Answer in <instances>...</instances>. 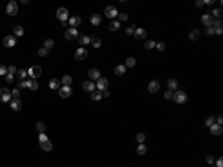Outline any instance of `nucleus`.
I'll list each match as a JSON object with an SVG mask.
<instances>
[{
    "label": "nucleus",
    "mask_w": 223,
    "mask_h": 167,
    "mask_svg": "<svg viewBox=\"0 0 223 167\" xmlns=\"http://www.w3.org/2000/svg\"><path fill=\"white\" fill-rule=\"evenodd\" d=\"M6 14L9 17H15L18 14V3L15 2V0H10V2L8 3V6H6Z\"/></svg>",
    "instance_id": "nucleus-1"
},
{
    "label": "nucleus",
    "mask_w": 223,
    "mask_h": 167,
    "mask_svg": "<svg viewBox=\"0 0 223 167\" xmlns=\"http://www.w3.org/2000/svg\"><path fill=\"white\" fill-rule=\"evenodd\" d=\"M173 100L176 101L177 105H183V103H186V100H188V96L185 91H176L173 94Z\"/></svg>",
    "instance_id": "nucleus-2"
},
{
    "label": "nucleus",
    "mask_w": 223,
    "mask_h": 167,
    "mask_svg": "<svg viewBox=\"0 0 223 167\" xmlns=\"http://www.w3.org/2000/svg\"><path fill=\"white\" fill-rule=\"evenodd\" d=\"M12 100V94L8 88H0V101L2 103H8Z\"/></svg>",
    "instance_id": "nucleus-3"
},
{
    "label": "nucleus",
    "mask_w": 223,
    "mask_h": 167,
    "mask_svg": "<svg viewBox=\"0 0 223 167\" xmlns=\"http://www.w3.org/2000/svg\"><path fill=\"white\" fill-rule=\"evenodd\" d=\"M27 75H30L33 79H36V78H39V76L42 75V67H40V66H31V67L27 70Z\"/></svg>",
    "instance_id": "nucleus-4"
},
{
    "label": "nucleus",
    "mask_w": 223,
    "mask_h": 167,
    "mask_svg": "<svg viewBox=\"0 0 223 167\" xmlns=\"http://www.w3.org/2000/svg\"><path fill=\"white\" fill-rule=\"evenodd\" d=\"M57 18L61 21V22H65L69 20V10L65 9V8H60L58 10H57Z\"/></svg>",
    "instance_id": "nucleus-5"
},
{
    "label": "nucleus",
    "mask_w": 223,
    "mask_h": 167,
    "mask_svg": "<svg viewBox=\"0 0 223 167\" xmlns=\"http://www.w3.org/2000/svg\"><path fill=\"white\" fill-rule=\"evenodd\" d=\"M3 45H5L6 48H14V46L17 45V37L12 36V34L6 36L5 39H3Z\"/></svg>",
    "instance_id": "nucleus-6"
},
{
    "label": "nucleus",
    "mask_w": 223,
    "mask_h": 167,
    "mask_svg": "<svg viewBox=\"0 0 223 167\" xmlns=\"http://www.w3.org/2000/svg\"><path fill=\"white\" fill-rule=\"evenodd\" d=\"M95 87L98 88V91H106L107 87H109V81H107V78H103V76H101V78L97 81Z\"/></svg>",
    "instance_id": "nucleus-7"
},
{
    "label": "nucleus",
    "mask_w": 223,
    "mask_h": 167,
    "mask_svg": "<svg viewBox=\"0 0 223 167\" xmlns=\"http://www.w3.org/2000/svg\"><path fill=\"white\" fill-rule=\"evenodd\" d=\"M201 21H202V24L205 25V29H208V27H213L214 18L211 17V14H205V15L201 17Z\"/></svg>",
    "instance_id": "nucleus-8"
},
{
    "label": "nucleus",
    "mask_w": 223,
    "mask_h": 167,
    "mask_svg": "<svg viewBox=\"0 0 223 167\" xmlns=\"http://www.w3.org/2000/svg\"><path fill=\"white\" fill-rule=\"evenodd\" d=\"M88 57V51L85 48H79V49H76V52H74V58L77 61H82Z\"/></svg>",
    "instance_id": "nucleus-9"
},
{
    "label": "nucleus",
    "mask_w": 223,
    "mask_h": 167,
    "mask_svg": "<svg viewBox=\"0 0 223 167\" xmlns=\"http://www.w3.org/2000/svg\"><path fill=\"white\" fill-rule=\"evenodd\" d=\"M104 14H106V17H107V18L113 20V18H116V17H117V14H119V12H117V9H116L115 6H107V8H106V10H104Z\"/></svg>",
    "instance_id": "nucleus-10"
},
{
    "label": "nucleus",
    "mask_w": 223,
    "mask_h": 167,
    "mask_svg": "<svg viewBox=\"0 0 223 167\" xmlns=\"http://www.w3.org/2000/svg\"><path fill=\"white\" fill-rule=\"evenodd\" d=\"M10 109L14 112H19L22 109V101L19 99H12L10 100Z\"/></svg>",
    "instance_id": "nucleus-11"
},
{
    "label": "nucleus",
    "mask_w": 223,
    "mask_h": 167,
    "mask_svg": "<svg viewBox=\"0 0 223 167\" xmlns=\"http://www.w3.org/2000/svg\"><path fill=\"white\" fill-rule=\"evenodd\" d=\"M64 36H65V39H67V41H73V39H76V37L79 36V33H77L76 29H72V27H70L69 30H65Z\"/></svg>",
    "instance_id": "nucleus-12"
},
{
    "label": "nucleus",
    "mask_w": 223,
    "mask_h": 167,
    "mask_svg": "<svg viewBox=\"0 0 223 167\" xmlns=\"http://www.w3.org/2000/svg\"><path fill=\"white\" fill-rule=\"evenodd\" d=\"M72 93H73V91H72V87H64V85H63V87L60 88V97H61V99L70 97Z\"/></svg>",
    "instance_id": "nucleus-13"
},
{
    "label": "nucleus",
    "mask_w": 223,
    "mask_h": 167,
    "mask_svg": "<svg viewBox=\"0 0 223 167\" xmlns=\"http://www.w3.org/2000/svg\"><path fill=\"white\" fill-rule=\"evenodd\" d=\"M88 76H89V79H92V81H98V79L101 78V73H100V70H98V69L92 67V69H89Z\"/></svg>",
    "instance_id": "nucleus-14"
},
{
    "label": "nucleus",
    "mask_w": 223,
    "mask_h": 167,
    "mask_svg": "<svg viewBox=\"0 0 223 167\" xmlns=\"http://www.w3.org/2000/svg\"><path fill=\"white\" fill-rule=\"evenodd\" d=\"M159 88H161V84H159L158 81H152V82H149V85H147L149 93H152V94L158 93V91H159Z\"/></svg>",
    "instance_id": "nucleus-15"
},
{
    "label": "nucleus",
    "mask_w": 223,
    "mask_h": 167,
    "mask_svg": "<svg viewBox=\"0 0 223 167\" xmlns=\"http://www.w3.org/2000/svg\"><path fill=\"white\" fill-rule=\"evenodd\" d=\"M82 88H83V91H86V93H92V91H95V84L92 81H85L82 84Z\"/></svg>",
    "instance_id": "nucleus-16"
},
{
    "label": "nucleus",
    "mask_w": 223,
    "mask_h": 167,
    "mask_svg": "<svg viewBox=\"0 0 223 167\" xmlns=\"http://www.w3.org/2000/svg\"><path fill=\"white\" fill-rule=\"evenodd\" d=\"M210 131H211L213 136H220L223 133V128H222V125H219V124L214 122L213 125H210Z\"/></svg>",
    "instance_id": "nucleus-17"
},
{
    "label": "nucleus",
    "mask_w": 223,
    "mask_h": 167,
    "mask_svg": "<svg viewBox=\"0 0 223 167\" xmlns=\"http://www.w3.org/2000/svg\"><path fill=\"white\" fill-rule=\"evenodd\" d=\"M69 24L72 25V29H76L77 25H81V24H82V20H81V17H77V15H74V17H69Z\"/></svg>",
    "instance_id": "nucleus-18"
},
{
    "label": "nucleus",
    "mask_w": 223,
    "mask_h": 167,
    "mask_svg": "<svg viewBox=\"0 0 223 167\" xmlns=\"http://www.w3.org/2000/svg\"><path fill=\"white\" fill-rule=\"evenodd\" d=\"M134 36H135V39L141 41V39H144V37L147 36V31L144 30V29H135L134 30Z\"/></svg>",
    "instance_id": "nucleus-19"
},
{
    "label": "nucleus",
    "mask_w": 223,
    "mask_h": 167,
    "mask_svg": "<svg viewBox=\"0 0 223 167\" xmlns=\"http://www.w3.org/2000/svg\"><path fill=\"white\" fill-rule=\"evenodd\" d=\"M89 43L92 45L94 48H100L101 46V39L97 36H89Z\"/></svg>",
    "instance_id": "nucleus-20"
},
{
    "label": "nucleus",
    "mask_w": 223,
    "mask_h": 167,
    "mask_svg": "<svg viewBox=\"0 0 223 167\" xmlns=\"http://www.w3.org/2000/svg\"><path fill=\"white\" fill-rule=\"evenodd\" d=\"M25 87L30 88L31 91H36V89L39 88V84H37L34 79H30V81H25Z\"/></svg>",
    "instance_id": "nucleus-21"
},
{
    "label": "nucleus",
    "mask_w": 223,
    "mask_h": 167,
    "mask_svg": "<svg viewBox=\"0 0 223 167\" xmlns=\"http://www.w3.org/2000/svg\"><path fill=\"white\" fill-rule=\"evenodd\" d=\"M199 36H201V31H199L198 29H195V30H192V31L189 33V39L195 42V41H198V39H199Z\"/></svg>",
    "instance_id": "nucleus-22"
},
{
    "label": "nucleus",
    "mask_w": 223,
    "mask_h": 167,
    "mask_svg": "<svg viewBox=\"0 0 223 167\" xmlns=\"http://www.w3.org/2000/svg\"><path fill=\"white\" fill-rule=\"evenodd\" d=\"M89 21H91V24H92V25H100L101 24V17L98 14H94V15H91Z\"/></svg>",
    "instance_id": "nucleus-23"
},
{
    "label": "nucleus",
    "mask_w": 223,
    "mask_h": 167,
    "mask_svg": "<svg viewBox=\"0 0 223 167\" xmlns=\"http://www.w3.org/2000/svg\"><path fill=\"white\" fill-rule=\"evenodd\" d=\"M60 84H61L60 79H55V78H54V79L49 81V88H51V89H60V88H61Z\"/></svg>",
    "instance_id": "nucleus-24"
},
{
    "label": "nucleus",
    "mask_w": 223,
    "mask_h": 167,
    "mask_svg": "<svg viewBox=\"0 0 223 167\" xmlns=\"http://www.w3.org/2000/svg\"><path fill=\"white\" fill-rule=\"evenodd\" d=\"M119 27H121L119 21H110L109 22V30L110 31H117V30H119Z\"/></svg>",
    "instance_id": "nucleus-25"
},
{
    "label": "nucleus",
    "mask_w": 223,
    "mask_h": 167,
    "mask_svg": "<svg viewBox=\"0 0 223 167\" xmlns=\"http://www.w3.org/2000/svg\"><path fill=\"white\" fill-rule=\"evenodd\" d=\"M40 148H42L43 151H46V152L52 151V143H51V140L48 139V140H45V142H42V143H40Z\"/></svg>",
    "instance_id": "nucleus-26"
},
{
    "label": "nucleus",
    "mask_w": 223,
    "mask_h": 167,
    "mask_svg": "<svg viewBox=\"0 0 223 167\" xmlns=\"http://www.w3.org/2000/svg\"><path fill=\"white\" fill-rule=\"evenodd\" d=\"M72 82H73V79H72V76H70V75H64V76H63L61 84H64V87H70Z\"/></svg>",
    "instance_id": "nucleus-27"
},
{
    "label": "nucleus",
    "mask_w": 223,
    "mask_h": 167,
    "mask_svg": "<svg viewBox=\"0 0 223 167\" xmlns=\"http://www.w3.org/2000/svg\"><path fill=\"white\" fill-rule=\"evenodd\" d=\"M14 36H15V37L24 36V29L21 27V25H15V27H14Z\"/></svg>",
    "instance_id": "nucleus-28"
},
{
    "label": "nucleus",
    "mask_w": 223,
    "mask_h": 167,
    "mask_svg": "<svg viewBox=\"0 0 223 167\" xmlns=\"http://www.w3.org/2000/svg\"><path fill=\"white\" fill-rule=\"evenodd\" d=\"M101 97H103V93H101V91H98V89H95V91H92V93H91V99H92L94 101H98V100H101Z\"/></svg>",
    "instance_id": "nucleus-29"
},
{
    "label": "nucleus",
    "mask_w": 223,
    "mask_h": 167,
    "mask_svg": "<svg viewBox=\"0 0 223 167\" xmlns=\"http://www.w3.org/2000/svg\"><path fill=\"white\" fill-rule=\"evenodd\" d=\"M146 152H147L146 145H144V143H138V146H137V154H138V155H144Z\"/></svg>",
    "instance_id": "nucleus-30"
},
{
    "label": "nucleus",
    "mask_w": 223,
    "mask_h": 167,
    "mask_svg": "<svg viewBox=\"0 0 223 167\" xmlns=\"http://www.w3.org/2000/svg\"><path fill=\"white\" fill-rule=\"evenodd\" d=\"M79 42H81L82 46L88 45V43H89V36H86V34H79Z\"/></svg>",
    "instance_id": "nucleus-31"
},
{
    "label": "nucleus",
    "mask_w": 223,
    "mask_h": 167,
    "mask_svg": "<svg viewBox=\"0 0 223 167\" xmlns=\"http://www.w3.org/2000/svg\"><path fill=\"white\" fill-rule=\"evenodd\" d=\"M135 66V58L134 57H128L125 60V67H134Z\"/></svg>",
    "instance_id": "nucleus-32"
},
{
    "label": "nucleus",
    "mask_w": 223,
    "mask_h": 167,
    "mask_svg": "<svg viewBox=\"0 0 223 167\" xmlns=\"http://www.w3.org/2000/svg\"><path fill=\"white\" fill-rule=\"evenodd\" d=\"M124 73H125V66L119 64V66H116V67H115V75H117V76H122Z\"/></svg>",
    "instance_id": "nucleus-33"
},
{
    "label": "nucleus",
    "mask_w": 223,
    "mask_h": 167,
    "mask_svg": "<svg viewBox=\"0 0 223 167\" xmlns=\"http://www.w3.org/2000/svg\"><path fill=\"white\" fill-rule=\"evenodd\" d=\"M179 87V84H177V81L174 79V78H171V79H168V88L170 89H171V91H173V89H176Z\"/></svg>",
    "instance_id": "nucleus-34"
},
{
    "label": "nucleus",
    "mask_w": 223,
    "mask_h": 167,
    "mask_svg": "<svg viewBox=\"0 0 223 167\" xmlns=\"http://www.w3.org/2000/svg\"><path fill=\"white\" fill-rule=\"evenodd\" d=\"M43 48L45 49H52V48H54V41H52V39H46L45 42H43Z\"/></svg>",
    "instance_id": "nucleus-35"
},
{
    "label": "nucleus",
    "mask_w": 223,
    "mask_h": 167,
    "mask_svg": "<svg viewBox=\"0 0 223 167\" xmlns=\"http://www.w3.org/2000/svg\"><path fill=\"white\" fill-rule=\"evenodd\" d=\"M17 76H18V79H19V81H25V76H27V70H24V69L18 70V72H17Z\"/></svg>",
    "instance_id": "nucleus-36"
},
{
    "label": "nucleus",
    "mask_w": 223,
    "mask_h": 167,
    "mask_svg": "<svg viewBox=\"0 0 223 167\" xmlns=\"http://www.w3.org/2000/svg\"><path fill=\"white\" fill-rule=\"evenodd\" d=\"M36 130L39 131V133H45V122H37L36 124Z\"/></svg>",
    "instance_id": "nucleus-37"
},
{
    "label": "nucleus",
    "mask_w": 223,
    "mask_h": 167,
    "mask_svg": "<svg viewBox=\"0 0 223 167\" xmlns=\"http://www.w3.org/2000/svg\"><path fill=\"white\" fill-rule=\"evenodd\" d=\"M211 12H213V14H211V17H213V18H214V17H216L217 20H220V18H222V9H214V10H211Z\"/></svg>",
    "instance_id": "nucleus-38"
},
{
    "label": "nucleus",
    "mask_w": 223,
    "mask_h": 167,
    "mask_svg": "<svg viewBox=\"0 0 223 167\" xmlns=\"http://www.w3.org/2000/svg\"><path fill=\"white\" fill-rule=\"evenodd\" d=\"M135 140L138 143H144V140H146V136H144L143 133H138L137 136H135Z\"/></svg>",
    "instance_id": "nucleus-39"
},
{
    "label": "nucleus",
    "mask_w": 223,
    "mask_h": 167,
    "mask_svg": "<svg viewBox=\"0 0 223 167\" xmlns=\"http://www.w3.org/2000/svg\"><path fill=\"white\" fill-rule=\"evenodd\" d=\"M155 46H156L155 41H147L146 43H144V48H146V49H153Z\"/></svg>",
    "instance_id": "nucleus-40"
},
{
    "label": "nucleus",
    "mask_w": 223,
    "mask_h": 167,
    "mask_svg": "<svg viewBox=\"0 0 223 167\" xmlns=\"http://www.w3.org/2000/svg\"><path fill=\"white\" fill-rule=\"evenodd\" d=\"M214 122H216V118L213 117V115H210V117H208V118L205 119V124H207L208 127H210V125H213Z\"/></svg>",
    "instance_id": "nucleus-41"
},
{
    "label": "nucleus",
    "mask_w": 223,
    "mask_h": 167,
    "mask_svg": "<svg viewBox=\"0 0 223 167\" xmlns=\"http://www.w3.org/2000/svg\"><path fill=\"white\" fill-rule=\"evenodd\" d=\"M5 81H6L8 84H14V75H10V73H8V75L5 76Z\"/></svg>",
    "instance_id": "nucleus-42"
},
{
    "label": "nucleus",
    "mask_w": 223,
    "mask_h": 167,
    "mask_svg": "<svg viewBox=\"0 0 223 167\" xmlns=\"http://www.w3.org/2000/svg\"><path fill=\"white\" fill-rule=\"evenodd\" d=\"M8 75V67H5L3 64H0V76H6Z\"/></svg>",
    "instance_id": "nucleus-43"
},
{
    "label": "nucleus",
    "mask_w": 223,
    "mask_h": 167,
    "mask_svg": "<svg viewBox=\"0 0 223 167\" xmlns=\"http://www.w3.org/2000/svg\"><path fill=\"white\" fill-rule=\"evenodd\" d=\"M205 161L208 164H214V155H211V154H208V155L205 157Z\"/></svg>",
    "instance_id": "nucleus-44"
},
{
    "label": "nucleus",
    "mask_w": 223,
    "mask_h": 167,
    "mask_svg": "<svg viewBox=\"0 0 223 167\" xmlns=\"http://www.w3.org/2000/svg\"><path fill=\"white\" fill-rule=\"evenodd\" d=\"M37 54H39V57H45V55H48V49H45V48H40L37 51Z\"/></svg>",
    "instance_id": "nucleus-45"
},
{
    "label": "nucleus",
    "mask_w": 223,
    "mask_h": 167,
    "mask_svg": "<svg viewBox=\"0 0 223 167\" xmlns=\"http://www.w3.org/2000/svg\"><path fill=\"white\" fill-rule=\"evenodd\" d=\"M45 140H48V136H46L45 133H39V143L45 142Z\"/></svg>",
    "instance_id": "nucleus-46"
},
{
    "label": "nucleus",
    "mask_w": 223,
    "mask_h": 167,
    "mask_svg": "<svg viewBox=\"0 0 223 167\" xmlns=\"http://www.w3.org/2000/svg\"><path fill=\"white\" fill-rule=\"evenodd\" d=\"M204 34H205V36H213V34H214V29H213V27H208V29H205Z\"/></svg>",
    "instance_id": "nucleus-47"
},
{
    "label": "nucleus",
    "mask_w": 223,
    "mask_h": 167,
    "mask_svg": "<svg viewBox=\"0 0 223 167\" xmlns=\"http://www.w3.org/2000/svg\"><path fill=\"white\" fill-rule=\"evenodd\" d=\"M173 91L171 89H168V91H165V94H164V97H165V100H170V99H173Z\"/></svg>",
    "instance_id": "nucleus-48"
},
{
    "label": "nucleus",
    "mask_w": 223,
    "mask_h": 167,
    "mask_svg": "<svg viewBox=\"0 0 223 167\" xmlns=\"http://www.w3.org/2000/svg\"><path fill=\"white\" fill-rule=\"evenodd\" d=\"M158 51H165V43L164 42H159V43H156V46H155Z\"/></svg>",
    "instance_id": "nucleus-49"
},
{
    "label": "nucleus",
    "mask_w": 223,
    "mask_h": 167,
    "mask_svg": "<svg viewBox=\"0 0 223 167\" xmlns=\"http://www.w3.org/2000/svg\"><path fill=\"white\" fill-rule=\"evenodd\" d=\"M219 27H222V20H214V22H213V29H219Z\"/></svg>",
    "instance_id": "nucleus-50"
},
{
    "label": "nucleus",
    "mask_w": 223,
    "mask_h": 167,
    "mask_svg": "<svg viewBox=\"0 0 223 167\" xmlns=\"http://www.w3.org/2000/svg\"><path fill=\"white\" fill-rule=\"evenodd\" d=\"M117 17H119V21H126L128 20V15L125 14V12H122V14H117Z\"/></svg>",
    "instance_id": "nucleus-51"
},
{
    "label": "nucleus",
    "mask_w": 223,
    "mask_h": 167,
    "mask_svg": "<svg viewBox=\"0 0 223 167\" xmlns=\"http://www.w3.org/2000/svg\"><path fill=\"white\" fill-rule=\"evenodd\" d=\"M134 30H135V29H134V25H131V27H128V29L125 30V33H126L128 36H131V34H134Z\"/></svg>",
    "instance_id": "nucleus-52"
},
{
    "label": "nucleus",
    "mask_w": 223,
    "mask_h": 167,
    "mask_svg": "<svg viewBox=\"0 0 223 167\" xmlns=\"http://www.w3.org/2000/svg\"><path fill=\"white\" fill-rule=\"evenodd\" d=\"M10 94H12V97H14V99H19V89H18V88H15V89H14V91H12Z\"/></svg>",
    "instance_id": "nucleus-53"
},
{
    "label": "nucleus",
    "mask_w": 223,
    "mask_h": 167,
    "mask_svg": "<svg viewBox=\"0 0 223 167\" xmlns=\"http://www.w3.org/2000/svg\"><path fill=\"white\" fill-rule=\"evenodd\" d=\"M18 72V69L15 67V66H10V67H8V73H10V75H14V73H17Z\"/></svg>",
    "instance_id": "nucleus-54"
},
{
    "label": "nucleus",
    "mask_w": 223,
    "mask_h": 167,
    "mask_svg": "<svg viewBox=\"0 0 223 167\" xmlns=\"http://www.w3.org/2000/svg\"><path fill=\"white\" fill-rule=\"evenodd\" d=\"M17 88H18V89H22V88H25V81H19V82L17 84Z\"/></svg>",
    "instance_id": "nucleus-55"
},
{
    "label": "nucleus",
    "mask_w": 223,
    "mask_h": 167,
    "mask_svg": "<svg viewBox=\"0 0 223 167\" xmlns=\"http://www.w3.org/2000/svg\"><path fill=\"white\" fill-rule=\"evenodd\" d=\"M216 121H217L219 125H222V124H223V117H222V115H217V117H216Z\"/></svg>",
    "instance_id": "nucleus-56"
},
{
    "label": "nucleus",
    "mask_w": 223,
    "mask_h": 167,
    "mask_svg": "<svg viewBox=\"0 0 223 167\" xmlns=\"http://www.w3.org/2000/svg\"><path fill=\"white\" fill-rule=\"evenodd\" d=\"M216 167H223V158L222 157H219V160L216 163Z\"/></svg>",
    "instance_id": "nucleus-57"
},
{
    "label": "nucleus",
    "mask_w": 223,
    "mask_h": 167,
    "mask_svg": "<svg viewBox=\"0 0 223 167\" xmlns=\"http://www.w3.org/2000/svg\"><path fill=\"white\" fill-rule=\"evenodd\" d=\"M202 5H204L202 0H196V2H195V6H196V8H201Z\"/></svg>",
    "instance_id": "nucleus-58"
},
{
    "label": "nucleus",
    "mask_w": 223,
    "mask_h": 167,
    "mask_svg": "<svg viewBox=\"0 0 223 167\" xmlns=\"http://www.w3.org/2000/svg\"><path fill=\"white\" fill-rule=\"evenodd\" d=\"M223 33V29L219 27V29H214V34H222Z\"/></svg>",
    "instance_id": "nucleus-59"
},
{
    "label": "nucleus",
    "mask_w": 223,
    "mask_h": 167,
    "mask_svg": "<svg viewBox=\"0 0 223 167\" xmlns=\"http://www.w3.org/2000/svg\"><path fill=\"white\" fill-rule=\"evenodd\" d=\"M101 93H103V97H109V96H110L109 89H106V91H101Z\"/></svg>",
    "instance_id": "nucleus-60"
},
{
    "label": "nucleus",
    "mask_w": 223,
    "mask_h": 167,
    "mask_svg": "<svg viewBox=\"0 0 223 167\" xmlns=\"http://www.w3.org/2000/svg\"><path fill=\"white\" fill-rule=\"evenodd\" d=\"M210 167H214V166H213V164H210Z\"/></svg>",
    "instance_id": "nucleus-61"
}]
</instances>
